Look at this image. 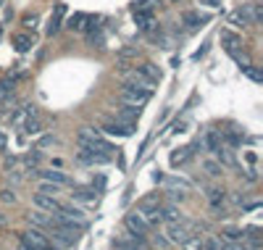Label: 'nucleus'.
Listing matches in <instances>:
<instances>
[{"label": "nucleus", "mask_w": 263, "mask_h": 250, "mask_svg": "<svg viewBox=\"0 0 263 250\" xmlns=\"http://www.w3.org/2000/svg\"><path fill=\"white\" fill-rule=\"evenodd\" d=\"M161 219L163 221H182V211L176 206H166V208H161Z\"/></svg>", "instance_id": "nucleus-28"}, {"label": "nucleus", "mask_w": 263, "mask_h": 250, "mask_svg": "<svg viewBox=\"0 0 263 250\" xmlns=\"http://www.w3.org/2000/svg\"><path fill=\"white\" fill-rule=\"evenodd\" d=\"M158 3H161V0H134L132 11H156Z\"/></svg>", "instance_id": "nucleus-32"}, {"label": "nucleus", "mask_w": 263, "mask_h": 250, "mask_svg": "<svg viewBox=\"0 0 263 250\" xmlns=\"http://www.w3.org/2000/svg\"><path fill=\"white\" fill-rule=\"evenodd\" d=\"M87 42L92 45V48H103V45H105V35H103V29L87 32Z\"/></svg>", "instance_id": "nucleus-29"}, {"label": "nucleus", "mask_w": 263, "mask_h": 250, "mask_svg": "<svg viewBox=\"0 0 263 250\" xmlns=\"http://www.w3.org/2000/svg\"><path fill=\"white\" fill-rule=\"evenodd\" d=\"M0 200H3V203H16V192H14V190H3Z\"/></svg>", "instance_id": "nucleus-45"}, {"label": "nucleus", "mask_w": 263, "mask_h": 250, "mask_svg": "<svg viewBox=\"0 0 263 250\" xmlns=\"http://www.w3.org/2000/svg\"><path fill=\"white\" fill-rule=\"evenodd\" d=\"M50 240H55L61 248H69V245H74L76 242V232H69V229H58V227H53V232L48 234Z\"/></svg>", "instance_id": "nucleus-17"}, {"label": "nucleus", "mask_w": 263, "mask_h": 250, "mask_svg": "<svg viewBox=\"0 0 263 250\" xmlns=\"http://www.w3.org/2000/svg\"><path fill=\"white\" fill-rule=\"evenodd\" d=\"M247 250H261V248H247Z\"/></svg>", "instance_id": "nucleus-50"}, {"label": "nucleus", "mask_w": 263, "mask_h": 250, "mask_svg": "<svg viewBox=\"0 0 263 250\" xmlns=\"http://www.w3.org/2000/svg\"><path fill=\"white\" fill-rule=\"evenodd\" d=\"M203 5H208V8H219L221 5V0H200Z\"/></svg>", "instance_id": "nucleus-48"}, {"label": "nucleus", "mask_w": 263, "mask_h": 250, "mask_svg": "<svg viewBox=\"0 0 263 250\" xmlns=\"http://www.w3.org/2000/svg\"><path fill=\"white\" fill-rule=\"evenodd\" d=\"M166 187H169V190H190V182H184V179L171 177V179H166Z\"/></svg>", "instance_id": "nucleus-38"}, {"label": "nucleus", "mask_w": 263, "mask_h": 250, "mask_svg": "<svg viewBox=\"0 0 263 250\" xmlns=\"http://www.w3.org/2000/svg\"><path fill=\"white\" fill-rule=\"evenodd\" d=\"M153 182H163V174H161V171H153Z\"/></svg>", "instance_id": "nucleus-49"}, {"label": "nucleus", "mask_w": 263, "mask_h": 250, "mask_svg": "<svg viewBox=\"0 0 263 250\" xmlns=\"http://www.w3.org/2000/svg\"><path fill=\"white\" fill-rule=\"evenodd\" d=\"M40 161H42V153H40V150H32V153H27V156H24V163H27V169H37V166H40Z\"/></svg>", "instance_id": "nucleus-33"}, {"label": "nucleus", "mask_w": 263, "mask_h": 250, "mask_svg": "<svg viewBox=\"0 0 263 250\" xmlns=\"http://www.w3.org/2000/svg\"><path fill=\"white\" fill-rule=\"evenodd\" d=\"M121 98H124V103H129V106H140V108H142V106L147 103V100L153 98V89L140 87V85H134V82L124 79V82H121Z\"/></svg>", "instance_id": "nucleus-1"}, {"label": "nucleus", "mask_w": 263, "mask_h": 250, "mask_svg": "<svg viewBox=\"0 0 263 250\" xmlns=\"http://www.w3.org/2000/svg\"><path fill=\"white\" fill-rule=\"evenodd\" d=\"M37 21H40V16H37V14H27V16H24V27H29V29H35Z\"/></svg>", "instance_id": "nucleus-42"}, {"label": "nucleus", "mask_w": 263, "mask_h": 250, "mask_svg": "<svg viewBox=\"0 0 263 250\" xmlns=\"http://www.w3.org/2000/svg\"><path fill=\"white\" fill-rule=\"evenodd\" d=\"M11 98H14V92H8V89L0 87V106H11Z\"/></svg>", "instance_id": "nucleus-44"}, {"label": "nucleus", "mask_w": 263, "mask_h": 250, "mask_svg": "<svg viewBox=\"0 0 263 250\" xmlns=\"http://www.w3.org/2000/svg\"><path fill=\"white\" fill-rule=\"evenodd\" d=\"M140 216H142V219L150 224V227H158V224H161L163 219H161V206H158V203H140V211H137Z\"/></svg>", "instance_id": "nucleus-8"}, {"label": "nucleus", "mask_w": 263, "mask_h": 250, "mask_svg": "<svg viewBox=\"0 0 263 250\" xmlns=\"http://www.w3.org/2000/svg\"><path fill=\"white\" fill-rule=\"evenodd\" d=\"M203 250H227V242L221 237H210V240L203 242Z\"/></svg>", "instance_id": "nucleus-36"}, {"label": "nucleus", "mask_w": 263, "mask_h": 250, "mask_svg": "<svg viewBox=\"0 0 263 250\" xmlns=\"http://www.w3.org/2000/svg\"><path fill=\"white\" fill-rule=\"evenodd\" d=\"M221 42H224V48H237V45H240V40H237V35L234 32H221Z\"/></svg>", "instance_id": "nucleus-37"}, {"label": "nucleus", "mask_w": 263, "mask_h": 250, "mask_svg": "<svg viewBox=\"0 0 263 250\" xmlns=\"http://www.w3.org/2000/svg\"><path fill=\"white\" fill-rule=\"evenodd\" d=\"M200 143H203V150H208V153H216L219 147H224L221 132H216V129H205L203 137H200Z\"/></svg>", "instance_id": "nucleus-12"}, {"label": "nucleus", "mask_w": 263, "mask_h": 250, "mask_svg": "<svg viewBox=\"0 0 263 250\" xmlns=\"http://www.w3.org/2000/svg\"><path fill=\"white\" fill-rule=\"evenodd\" d=\"M153 242H156L158 248H171V242H169V237H163V234H153Z\"/></svg>", "instance_id": "nucleus-41"}, {"label": "nucleus", "mask_w": 263, "mask_h": 250, "mask_svg": "<svg viewBox=\"0 0 263 250\" xmlns=\"http://www.w3.org/2000/svg\"><path fill=\"white\" fill-rule=\"evenodd\" d=\"M63 18H66V3H55L53 8V16L48 18V27H45V35L48 37H55L63 27Z\"/></svg>", "instance_id": "nucleus-4"}, {"label": "nucleus", "mask_w": 263, "mask_h": 250, "mask_svg": "<svg viewBox=\"0 0 263 250\" xmlns=\"http://www.w3.org/2000/svg\"><path fill=\"white\" fill-rule=\"evenodd\" d=\"M134 71L142 76V79H147L150 85H158V82H161V69H158L156 63H142V66H137Z\"/></svg>", "instance_id": "nucleus-16"}, {"label": "nucleus", "mask_w": 263, "mask_h": 250, "mask_svg": "<svg viewBox=\"0 0 263 250\" xmlns=\"http://www.w3.org/2000/svg\"><path fill=\"white\" fill-rule=\"evenodd\" d=\"M21 129L27 132L29 137H32V134H40V132H42V121H40V116H37V113L27 116V119H24V124H21Z\"/></svg>", "instance_id": "nucleus-22"}, {"label": "nucleus", "mask_w": 263, "mask_h": 250, "mask_svg": "<svg viewBox=\"0 0 263 250\" xmlns=\"http://www.w3.org/2000/svg\"><path fill=\"white\" fill-rule=\"evenodd\" d=\"M35 206L40 211H48V214H55L61 208V200L58 195H45V192H37L35 195Z\"/></svg>", "instance_id": "nucleus-9"}, {"label": "nucleus", "mask_w": 263, "mask_h": 250, "mask_svg": "<svg viewBox=\"0 0 263 250\" xmlns=\"http://www.w3.org/2000/svg\"><path fill=\"white\" fill-rule=\"evenodd\" d=\"M85 21H87V14H82V11H79V14H71L66 18V27L71 32H82V29H85Z\"/></svg>", "instance_id": "nucleus-24"}, {"label": "nucleus", "mask_w": 263, "mask_h": 250, "mask_svg": "<svg viewBox=\"0 0 263 250\" xmlns=\"http://www.w3.org/2000/svg\"><path fill=\"white\" fill-rule=\"evenodd\" d=\"M37 192H45V195H58L61 192V184H55V182H40V187H37Z\"/></svg>", "instance_id": "nucleus-35"}, {"label": "nucleus", "mask_w": 263, "mask_h": 250, "mask_svg": "<svg viewBox=\"0 0 263 250\" xmlns=\"http://www.w3.org/2000/svg\"><path fill=\"white\" fill-rule=\"evenodd\" d=\"M166 234H169L171 245H182V242L190 237V229L184 227L182 221H169V232H166Z\"/></svg>", "instance_id": "nucleus-10"}, {"label": "nucleus", "mask_w": 263, "mask_h": 250, "mask_svg": "<svg viewBox=\"0 0 263 250\" xmlns=\"http://www.w3.org/2000/svg\"><path fill=\"white\" fill-rule=\"evenodd\" d=\"M137 119H140V106H129V103H126V106L119 111V119H116V121H124V124H134Z\"/></svg>", "instance_id": "nucleus-21"}, {"label": "nucleus", "mask_w": 263, "mask_h": 250, "mask_svg": "<svg viewBox=\"0 0 263 250\" xmlns=\"http://www.w3.org/2000/svg\"><path fill=\"white\" fill-rule=\"evenodd\" d=\"M190 156H192V150H190V147H179V150H174V153H171V166H179V163H184Z\"/></svg>", "instance_id": "nucleus-30"}, {"label": "nucleus", "mask_w": 263, "mask_h": 250, "mask_svg": "<svg viewBox=\"0 0 263 250\" xmlns=\"http://www.w3.org/2000/svg\"><path fill=\"white\" fill-rule=\"evenodd\" d=\"M100 132L111 134V137H132L134 124H124V121H105V124L100 126Z\"/></svg>", "instance_id": "nucleus-7"}, {"label": "nucleus", "mask_w": 263, "mask_h": 250, "mask_svg": "<svg viewBox=\"0 0 263 250\" xmlns=\"http://www.w3.org/2000/svg\"><path fill=\"white\" fill-rule=\"evenodd\" d=\"M55 214L58 216H63V219H69V221H76V224H87V216H85V211H82L79 206H63L61 203V208L55 211Z\"/></svg>", "instance_id": "nucleus-15"}, {"label": "nucleus", "mask_w": 263, "mask_h": 250, "mask_svg": "<svg viewBox=\"0 0 263 250\" xmlns=\"http://www.w3.org/2000/svg\"><path fill=\"white\" fill-rule=\"evenodd\" d=\"M203 242H205L203 237H192L190 234L187 240L182 242V250H203Z\"/></svg>", "instance_id": "nucleus-34"}, {"label": "nucleus", "mask_w": 263, "mask_h": 250, "mask_svg": "<svg viewBox=\"0 0 263 250\" xmlns=\"http://www.w3.org/2000/svg\"><path fill=\"white\" fill-rule=\"evenodd\" d=\"M76 197H82V200H95V190H92V187L79 190V192H76Z\"/></svg>", "instance_id": "nucleus-43"}, {"label": "nucleus", "mask_w": 263, "mask_h": 250, "mask_svg": "<svg viewBox=\"0 0 263 250\" xmlns=\"http://www.w3.org/2000/svg\"><path fill=\"white\" fill-rule=\"evenodd\" d=\"M119 55H121V58H137V48H124Z\"/></svg>", "instance_id": "nucleus-46"}, {"label": "nucleus", "mask_w": 263, "mask_h": 250, "mask_svg": "<svg viewBox=\"0 0 263 250\" xmlns=\"http://www.w3.org/2000/svg\"><path fill=\"white\" fill-rule=\"evenodd\" d=\"M14 48L18 50V53H29V50L35 48V37L32 35H16L14 37Z\"/></svg>", "instance_id": "nucleus-23"}, {"label": "nucleus", "mask_w": 263, "mask_h": 250, "mask_svg": "<svg viewBox=\"0 0 263 250\" xmlns=\"http://www.w3.org/2000/svg\"><path fill=\"white\" fill-rule=\"evenodd\" d=\"M208 200H210V206H224V190H219V187H208Z\"/></svg>", "instance_id": "nucleus-31"}, {"label": "nucleus", "mask_w": 263, "mask_h": 250, "mask_svg": "<svg viewBox=\"0 0 263 250\" xmlns=\"http://www.w3.org/2000/svg\"><path fill=\"white\" fill-rule=\"evenodd\" d=\"M221 140H227V143H229V145H234V147H240V145H242L240 129H237V132H229V134H221Z\"/></svg>", "instance_id": "nucleus-40"}, {"label": "nucleus", "mask_w": 263, "mask_h": 250, "mask_svg": "<svg viewBox=\"0 0 263 250\" xmlns=\"http://www.w3.org/2000/svg\"><path fill=\"white\" fill-rule=\"evenodd\" d=\"M221 240H227V242H242V229H227Z\"/></svg>", "instance_id": "nucleus-39"}, {"label": "nucleus", "mask_w": 263, "mask_h": 250, "mask_svg": "<svg viewBox=\"0 0 263 250\" xmlns=\"http://www.w3.org/2000/svg\"><path fill=\"white\" fill-rule=\"evenodd\" d=\"M27 219H29L32 227H37V229L50 227V214H48V211H40V208H37V211H32V214L27 216Z\"/></svg>", "instance_id": "nucleus-20"}, {"label": "nucleus", "mask_w": 263, "mask_h": 250, "mask_svg": "<svg viewBox=\"0 0 263 250\" xmlns=\"http://www.w3.org/2000/svg\"><path fill=\"white\" fill-rule=\"evenodd\" d=\"M113 250H150V245L145 242V237L126 232V234H121V237L113 240Z\"/></svg>", "instance_id": "nucleus-3"}, {"label": "nucleus", "mask_w": 263, "mask_h": 250, "mask_svg": "<svg viewBox=\"0 0 263 250\" xmlns=\"http://www.w3.org/2000/svg\"><path fill=\"white\" fill-rule=\"evenodd\" d=\"M242 74H245V76H247L250 82H255V85H263V71H261L258 66H253V63H250V66H245V69H242Z\"/></svg>", "instance_id": "nucleus-27"}, {"label": "nucleus", "mask_w": 263, "mask_h": 250, "mask_svg": "<svg viewBox=\"0 0 263 250\" xmlns=\"http://www.w3.org/2000/svg\"><path fill=\"white\" fill-rule=\"evenodd\" d=\"M76 161L79 163H87V166H105L111 161V156H105V153H95V150H87V147H79V153H76Z\"/></svg>", "instance_id": "nucleus-6"}, {"label": "nucleus", "mask_w": 263, "mask_h": 250, "mask_svg": "<svg viewBox=\"0 0 263 250\" xmlns=\"http://www.w3.org/2000/svg\"><path fill=\"white\" fill-rule=\"evenodd\" d=\"M132 18H134L140 32H150L156 27V14H153V11H132Z\"/></svg>", "instance_id": "nucleus-13"}, {"label": "nucleus", "mask_w": 263, "mask_h": 250, "mask_svg": "<svg viewBox=\"0 0 263 250\" xmlns=\"http://www.w3.org/2000/svg\"><path fill=\"white\" fill-rule=\"evenodd\" d=\"M50 145H55V137L53 134H45V137L40 140V147H50Z\"/></svg>", "instance_id": "nucleus-47"}, {"label": "nucleus", "mask_w": 263, "mask_h": 250, "mask_svg": "<svg viewBox=\"0 0 263 250\" xmlns=\"http://www.w3.org/2000/svg\"><path fill=\"white\" fill-rule=\"evenodd\" d=\"M37 177L45 179V182H55V184H61V187L71 184V179L63 174V171H40V169H37Z\"/></svg>", "instance_id": "nucleus-19"}, {"label": "nucleus", "mask_w": 263, "mask_h": 250, "mask_svg": "<svg viewBox=\"0 0 263 250\" xmlns=\"http://www.w3.org/2000/svg\"><path fill=\"white\" fill-rule=\"evenodd\" d=\"M18 240L27 242V245L35 248V250H58V248L50 245V237L42 234V229H37V227L27 229V232H21V234H18Z\"/></svg>", "instance_id": "nucleus-2"}, {"label": "nucleus", "mask_w": 263, "mask_h": 250, "mask_svg": "<svg viewBox=\"0 0 263 250\" xmlns=\"http://www.w3.org/2000/svg\"><path fill=\"white\" fill-rule=\"evenodd\" d=\"M208 14H200V11H184L182 14V24L187 29H197V27H205L208 24Z\"/></svg>", "instance_id": "nucleus-14"}, {"label": "nucleus", "mask_w": 263, "mask_h": 250, "mask_svg": "<svg viewBox=\"0 0 263 250\" xmlns=\"http://www.w3.org/2000/svg\"><path fill=\"white\" fill-rule=\"evenodd\" d=\"M171 3H176V0H171Z\"/></svg>", "instance_id": "nucleus-52"}, {"label": "nucleus", "mask_w": 263, "mask_h": 250, "mask_svg": "<svg viewBox=\"0 0 263 250\" xmlns=\"http://www.w3.org/2000/svg\"><path fill=\"white\" fill-rule=\"evenodd\" d=\"M227 53H229V55H232V58L237 61V66H240V71H242V69H245V66H250V58H247V53H242L240 48H229Z\"/></svg>", "instance_id": "nucleus-26"}, {"label": "nucleus", "mask_w": 263, "mask_h": 250, "mask_svg": "<svg viewBox=\"0 0 263 250\" xmlns=\"http://www.w3.org/2000/svg\"><path fill=\"white\" fill-rule=\"evenodd\" d=\"M32 113H37V108L35 106H21V108H14V113H11V126H21L24 124V119L32 116Z\"/></svg>", "instance_id": "nucleus-18"}, {"label": "nucleus", "mask_w": 263, "mask_h": 250, "mask_svg": "<svg viewBox=\"0 0 263 250\" xmlns=\"http://www.w3.org/2000/svg\"><path fill=\"white\" fill-rule=\"evenodd\" d=\"M203 169H205V174L213 177V179H219V177L224 174V166H221L219 161H213V158H205V161H203Z\"/></svg>", "instance_id": "nucleus-25"}, {"label": "nucleus", "mask_w": 263, "mask_h": 250, "mask_svg": "<svg viewBox=\"0 0 263 250\" xmlns=\"http://www.w3.org/2000/svg\"><path fill=\"white\" fill-rule=\"evenodd\" d=\"M229 24L237 27V29L250 27V24H253V16H250V3L242 5V8H237V11H232V14H229Z\"/></svg>", "instance_id": "nucleus-11"}, {"label": "nucleus", "mask_w": 263, "mask_h": 250, "mask_svg": "<svg viewBox=\"0 0 263 250\" xmlns=\"http://www.w3.org/2000/svg\"><path fill=\"white\" fill-rule=\"evenodd\" d=\"M0 37H3V29H0Z\"/></svg>", "instance_id": "nucleus-51"}, {"label": "nucleus", "mask_w": 263, "mask_h": 250, "mask_svg": "<svg viewBox=\"0 0 263 250\" xmlns=\"http://www.w3.org/2000/svg\"><path fill=\"white\" fill-rule=\"evenodd\" d=\"M124 227H126V232H132L137 237H145L147 232H150V224H147L140 214H126L124 216Z\"/></svg>", "instance_id": "nucleus-5"}]
</instances>
